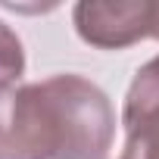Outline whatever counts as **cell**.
Here are the masks:
<instances>
[{
  "label": "cell",
  "instance_id": "5b68a950",
  "mask_svg": "<svg viewBox=\"0 0 159 159\" xmlns=\"http://www.w3.org/2000/svg\"><path fill=\"white\" fill-rule=\"evenodd\" d=\"M22 72H25L22 41H19V34H16L7 22H0V91L19 84Z\"/></svg>",
  "mask_w": 159,
  "mask_h": 159
},
{
  "label": "cell",
  "instance_id": "8992f818",
  "mask_svg": "<svg viewBox=\"0 0 159 159\" xmlns=\"http://www.w3.org/2000/svg\"><path fill=\"white\" fill-rule=\"evenodd\" d=\"M119 159H159V122L128 131V140Z\"/></svg>",
  "mask_w": 159,
  "mask_h": 159
},
{
  "label": "cell",
  "instance_id": "6da1fadb",
  "mask_svg": "<svg viewBox=\"0 0 159 159\" xmlns=\"http://www.w3.org/2000/svg\"><path fill=\"white\" fill-rule=\"evenodd\" d=\"M56 128L59 153L56 159H106L116 137V112L109 97L84 75H50L44 81Z\"/></svg>",
  "mask_w": 159,
  "mask_h": 159
},
{
  "label": "cell",
  "instance_id": "7a4b0ae2",
  "mask_svg": "<svg viewBox=\"0 0 159 159\" xmlns=\"http://www.w3.org/2000/svg\"><path fill=\"white\" fill-rule=\"evenodd\" d=\"M59 128L44 81L0 91V159H56Z\"/></svg>",
  "mask_w": 159,
  "mask_h": 159
},
{
  "label": "cell",
  "instance_id": "52a82bcc",
  "mask_svg": "<svg viewBox=\"0 0 159 159\" xmlns=\"http://www.w3.org/2000/svg\"><path fill=\"white\" fill-rule=\"evenodd\" d=\"M150 38L159 41V0H156V7H153V25H150Z\"/></svg>",
  "mask_w": 159,
  "mask_h": 159
},
{
  "label": "cell",
  "instance_id": "3957f363",
  "mask_svg": "<svg viewBox=\"0 0 159 159\" xmlns=\"http://www.w3.org/2000/svg\"><path fill=\"white\" fill-rule=\"evenodd\" d=\"M156 0H81L72 10L75 31L100 50H122L150 38Z\"/></svg>",
  "mask_w": 159,
  "mask_h": 159
},
{
  "label": "cell",
  "instance_id": "277c9868",
  "mask_svg": "<svg viewBox=\"0 0 159 159\" xmlns=\"http://www.w3.org/2000/svg\"><path fill=\"white\" fill-rule=\"evenodd\" d=\"M156 122H159V56H153L150 62L137 69L125 94V109H122L125 131L156 125Z\"/></svg>",
  "mask_w": 159,
  "mask_h": 159
}]
</instances>
